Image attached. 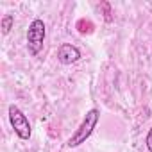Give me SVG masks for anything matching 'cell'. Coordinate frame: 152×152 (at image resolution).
<instances>
[{
  "instance_id": "1",
  "label": "cell",
  "mask_w": 152,
  "mask_h": 152,
  "mask_svg": "<svg viewBox=\"0 0 152 152\" xmlns=\"http://www.w3.org/2000/svg\"><path fill=\"white\" fill-rule=\"evenodd\" d=\"M99 111L97 109H91V111H88L86 113V116H84V120H83V124L79 125V129L73 132V136L68 140V147H79L81 143H84L90 136H91V132H93V129H95V125H97V122H99Z\"/></svg>"
},
{
  "instance_id": "2",
  "label": "cell",
  "mask_w": 152,
  "mask_h": 152,
  "mask_svg": "<svg viewBox=\"0 0 152 152\" xmlns=\"http://www.w3.org/2000/svg\"><path fill=\"white\" fill-rule=\"evenodd\" d=\"M45 41V23L41 20H34L27 31V47L31 54H38L43 48Z\"/></svg>"
},
{
  "instance_id": "3",
  "label": "cell",
  "mask_w": 152,
  "mask_h": 152,
  "mask_svg": "<svg viewBox=\"0 0 152 152\" xmlns=\"http://www.w3.org/2000/svg\"><path fill=\"white\" fill-rule=\"evenodd\" d=\"M9 122H11L15 132L22 140H29L31 138V124H29L27 116L16 106H9Z\"/></svg>"
},
{
  "instance_id": "4",
  "label": "cell",
  "mask_w": 152,
  "mask_h": 152,
  "mask_svg": "<svg viewBox=\"0 0 152 152\" xmlns=\"http://www.w3.org/2000/svg\"><path fill=\"white\" fill-rule=\"evenodd\" d=\"M79 57H81L79 48L73 47V45H68V43L61 45L59 50H57V59H59L63 64H72V63H75V61H79Z\"/></svg>"
},
{
  "instance_id": "5",
  "label": "cell",
  "mask_w": 152,
  "mask_h": 152,
  "mask_svg": "<svg viewBox=\"0 0 152 152\" xmlns=\"http://www.w3.org/2000/svg\"><path fill=\"white\" fill-rule=\"evenodd\" d=\"M13 22H15V18H13L11 15H7V16L2 20V32H4V34H7V32L11 31V25H13Z\"/></svg>"
},
{
  "instance_id": "6",
  "label": "cell",
  "mask_w": 152,
  "mask_h": 152,
  "mask_svg": "<svg viewBox=\"0 0 152 152\" xmlns=\"http://www.w3.org/2000/svg\"><path fill=\"white\" fill-rule=\"evenodd\" d=\"M147 147H148V150L152 152V129H150L148 134H147Z\"/></svg>"
}]
</instances>
